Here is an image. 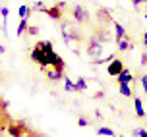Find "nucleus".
I'll list each match as a JSON object with an SVG mask.
<instances>
[{
	"label": "nucleus",
	"mask_w": 147,
	"mask_h": 137,
	"mask_svg": "<svg viewBox=\"0 0 147 137\" xmlns=\"http://www.w3.org/2000/svg\"><path fill=\"white\" fill-rule=\"evenodd\" d=\"M120 93L124 95V97H132V87L128 85V83H120Z\"/></svg>",
	"instance_id": "obj_17"
},
{
	"label": "nucleus",
	"mask_w": 147,
	"mask_h": 137,
	"mask_svg": "<svg viewBox=\"0 0 147 137\" xmlns=\"http://www.w3.org/2000/svg\"><path fill=\"white\" fill-rule=\"evenodd\" d=\"M122 70H124V62H122V60H118V58H112V60L109 62V68H107L109 75H112V77H116Z\"/></svg>",
	"instance_id": "obj_8"
},
{
	"label": "nucleus",
	"mask_w": 147,
	"mask_h": 137,
	"mask_svg": "<svg viewBox=\"0 0 147 137\" xmlns=\"http://www.w3.org/2000/svg\"><path fill=\"white\" fill-rule=\"evenodd\" d=\"M0 14H2V17H4V23H6L8 15H10V10H8V8H2V10H0Z\"/></svg>",
	"instance_id": "obj_23"
},
{
	"label": "nucleus",
	"mask_w": 147,
	"mask_h": 137,
	"mask_svg": "<svg viewBox=\"0 0 147 137\" xmlns=\"http://www.w3.org/2000/svg\"><path fill=\"white\" fill-rule=\"evenodd\" d=\"M29 14H31V8L29 6H25V4H23V6L18 8V15H20V19H23V17H27V19H29Z\"/></svg>",
	"instance_id": "obj_16"
},
{
	"label": "nucleus",
	"mask_w": 147,
	"mask_h": 137,
	"mask_svg": "<svg viewBox=\"0 0 147 137\" xmlns=\"http://www.w3.org/2000/svg\"><path fill=\"white\" fill-rule=\"evenodd\" d=\"M116 81H118V85H120V83H128V85H132L134 83V77H132V72H130V70H122V72L118 73L116 75Z\"/></svg>",
	"instance_id": "obj_9"
},
{
	"label": "nucleus",
	"mask_w": 147,
	"mask_h": 137,
	"mask_svg": "<svg viewBox=\"0 0 147 137\" xmlns=\"http://www.w3.org/2000/svg\"><path fill=\"white\" fill-rule=\"evenodd\" d=\"M85 89H87V81L83 79V77H78V81L74 83V91L76 93H83Z\"/></svg>",
	"instance_id": "obj_15"
},
{
	"label": "nucleus",
	"mask_w": 147,
	"mask_h": 137,
	"mask_svg": "<svg viewBox=\"0 0 147 137\" xmlns=\"http://www.w3.org/2000/svg\"><path fill=\"white\" fill-rule=\"evenodd\" d=\"M27 33H29V35H37V33H39V27H33V25H31V27H27Z\"/></svg>",
	"instance_id": "obj_24"
},
{
	"label": "nucleus",
	"mask_w": 147,
	"mask_h": 137,
	"mask_svg": "<svg viewBox=\"0 0 147 137\" xmlns=\"http://www.w3.org/2000/svg\"><path fill=\"white\" fill-rule=\"evenodd\" d=\"M110 41V33L105 29V25L97 27L91 35H89L87 43H85V52H87L91 58H101L105 50V44Z\"/></svg>",
	"instance_id": "obj_2"
},
{
	"label": "nucleus",
	"mask_w": 147,
	"mask_h": 137,
	"mask_svg": "<svg viewBox=\"0 0 147 137\" xmlns=\"http://www.w3.org/2000/svg\"><path fill=\"white\" fill-rule=\"evenodd\" d=\"M78 126H80V128H85V126H89V124H87L85 118H80V120H78Z\"/></svg>",
	"instance_id": "obj_25"
},
{
	"label": "nucleus",
	"mask_w": 147,
	"mask_h": 137,
	"mask_svg": "<svg viewBox=\"0 0 147 137\" xmlns=\"http://www.w3.org/2000/svg\"><path fill=\"white\" fill-rule=\"evenodd\" d=\"M33 10H39V12H45L47 8H45V4H43V2H41V0H37L35 4H33Z\"/></svg>",
	"instance_id": "obj_22"
},
{
	"label": "nucleus",
	"mask_w": 147,
	"mask_h": 137,
	"mask_svg": "<svg viewBox=\"0 0 147 137\" xmlns=\"http://www.w3.org/2000/svg\"><path fill=\"white\" fill-rule=\"evenodd\" d=\"M141 64H143V66L147 64V50L143 52V54H141Z\"/></svg>",
	"instance_id": "obj_27"
},
{
	"label": "nucleus",
	"mask_w": 147,
	"mask_h": 137,
	"mask_svg": "<svg viewBox=\"0 0 147 137\" xmlns=\"http://www.w3.org/2000/svg\"><path fill=\"white\" fill-rule=\"evenodd\" d=\"M116 44H118V50H120V52H128L130 48H134V41H132L128 35H126L124 39L116 41Z\"/></svg>",
	"instance_id": "obj_10"
},
{
	"label": "nucleus",
	"mask_w": 147,
	"mask_h": 137,
	"mask_svg": "<svg viewBox=\"0 0 147 137\" xmlns=\"http://www.w3.org/2000/svg\"><path fill=\"white\" fill-rule=\"evenodd\" d=\"M143 44H145V50H147V33L143 35Z\"/></svg>",
	"instance_id": "obj_29"
},
{
	"label": "nucleus",
	"mask_w": 147,
	"mask_h": 137,
	"mask_svg": "<svg viewBox=\"0 0 147 137\" xmlns=\"http://www.w3.org/2000/svg\"><path fill=\"white\" fill-rule=\"evenodd\" d=\"M0 10H2V6H0Z\"/></svg>",
	"instance_id": "obj_32"
},
{
	"label": "nucleus",
	"mask_w": 147,
	"mask_h": 137,
	"mask_svg": "<svg viewBox=\"0 0 147 137\" xmlns=\"http://www.w3.org/2000/svg\"><path fill=\"white\" fill-rule=\"evenodd\" d=\"M70 14H72V19L76 23H80V25L91 21V14H89V10L85 6H81V4H74L72 10H70Z\"/></svg>",
	"instance_id": "obj_4"
},
{
	"label": "nucleus",
	"mask_w": 147,
	"mask_h": 137,
	"mask_svg": "<svg viewBox=\"0 0 147 137\" xmlns=\"http://www.w3.org/2000/svg\"><path fill=\"white\" fill-rule=\"evenodd\" d=\"M23 137H45V135H41L39 131H35V130H31V128H29V130L25 131V135H23Z\"/></svg>",
	"instance_id": "obj_20"
},
{
	"label": "nucleus",
	"mask_w": 147,
	"mask_h": 137,
	"mask_svg": "<svg viewBox=\"0 0 147 137\" xmlns=\"http://www.w3.org/2000/svg\"><path fill=\"white\" fill-rule=\"evenodd\" d=\"M143 118H145V122H147V114H145V116H143Z\"/></svg>",
	"instance_id": "obj_30"
},
{
	"label": "nucleus",
	"mask_w": 147,
	"mask_h": 137,
	"mask_svg": "<svg viewBox=\"0 0 147 137\" xmlns=\"http://www.w3.org/2000/svg\"><path fill=\"white\" fill-rule=\"evenodd\" d=\"M143 2H145V0H132L134 6H140V4H143Z\"/></svg>",
	"instance_id": "obj_28"
},
{
	"label": "nucleus",
	"mask_w": 147,
	"mask_h": 137,
	"mask_svg": "<svg viewBox=\"0 0 147 137\" xmlns=\"http://www.w3.org/2000/svg\"><path fill=\"white\" fill-rule=\"evenodd\" d=\"M112 25H114V37H116V41H120V39H124L128 33H126V29L120 25L118 21H112Z\"/></svg>",
	"instance_id": "obj_12"
},
{
	"label": "nucleus",
	"mask_w": 147,
	"mask_h": 137,
	"mask_svg": "<svg viewBox=\"0 0 147 137\" xmlns=\"http://www.w3.org/2000/svg\"><path fill=\"white\" fill-rule=\"evenodd\" d=\"M6 108H8V101L6 99H0V137L4 135L8 124L12 122V118H10V114H8Z\"/></svg>",
	"instance_id": "obj_5"
},
{
	"label": "nucleus",
	"mask_w": 147,
	"mask_h": 137,
	"mask_svg": "<svg viewBox=\"0 0 147 137\" xmlns=\"http://www.w3.org/2000/svg\"><path fill=\"white\" fill-rule=\"evenodd\" d=\"M27 130H29V128H27L25 122H14V120L8 124V128H6V131H8L10 137H23Z\"/></svg>",
	"instance_id": "obj_6"
},
{
	"label": "nucleus",
	"mask_w": 147,
	"mask_h": 137,
	"mask_svg": "<svg viewBox=\"0 0 147 137\" xmlns=\"http://www.w3.org/2000/svg\"><path fill=\"white\" fill-rule=\"evenodd\" d=\"M31 60L43 70H49V68L64 70V60L60 58V54L54 52V46L51 41H37L31 50Z\"/></svg>",
	"instance_id": "obj_1"
},
{
	"label": "nucleus",
	"mask_w": 147,
	"mask_h": 137,
	"mask_svg": "<svg viewBox=\"0 0 147 137\" xmlns=\"http://www.w3.org/2000/svg\"><path fill=\"white\" fill-rule=\"evenodd\" d=\"M134 108H136V116L138 118H143L145 116V110H143V102H141V99H134Z\"/></svg>",
	"instance_id": "obj_13"
},
{
	"label": "nucleus",
	"mask_w": 147,
	"mask_h": 137,
	"mask_svg": "<svg viewBox=\"0 0 147 137\" xmlns=\"http://www.w3.org/2000/svg\"><path fill=\"white\" fill-rule=\"evenodd\" d=\"M97 133H99V135H107V137H114V135H116V133L110 130V128H99V130H97Z\"/></svg>",
	"instance_id": "obj_18"
},
{
	"label": "nucleus",
	"mask_w": 147,
	"mask_h": 137,
	"mask_svg": "<svg viewBox=\"0 0 147 137\" xmlns=\"http://www.w3.org/2000/svg\"><path fill=\"white\" fill-rule=\"evenodd\" d=\"M64 8H66V4H64V2H58L56 6L47 8L45 14L49 15L51 19H54V21H62V15H64V14H62V10H64Z\"/></svg>",
	"instance_id": "obj_7"
},
{
	"label": "nucleus",
	"mask_w": 147,
	"mask_h": 137,
	"mask_svg": "<svg viewBox=\"0 0 147 137\" xmlns=\"http://www.w3.org/2000/svg\"><path fill=\"white\" fill-rule=\"evenodd\" d=\"M45 72H47V77L51 81L64 79V70H54V68H51V70H45Z\"/></svg>",
	"instance_id": "obj_11"
},
{
	"label": "nucleus",
	"mask_w": 147,
	"mask_h": 137,
	"mask_svg": "<svg viewBox=\"0 0 147 137\" xmlns=\"http://www.w3.org/2000/svg\"><path fill=\"white\" fill-rule=\"evenodd\" d=\"M64 89L66 91H74V83L70 81V77H64Z\"/></svg>",
	"instance_id": "obj_21"
},
{
	"label": "nucleus",
	"mask_w": 147,
	"mask_h": 137,
	"mask_svg": "<svg viewBox=\"0 0 147 137\" xmlns=\"http://www.w3.org/2000/svg\"><path fill=\"white\" fill-rule=\"evenodd\" d=\"M141 85H143V91L147 93V75H141Z\"/></svg>",
	"instance_id": "obj_26"
},
{
	"label": "nucleus",
	"mask_w": 147,
	"mask_h": 137,
	"mask_svg": "<svg viewBox=\"0 0 147 137\" xmlns=\"http://www.w3.org/2000/svg\"><path fill=\"white\" fill-rule=\"evenodd\" d=\"M132 137H147V131L138 128V130H132Z\"/></svg>",
	"instance_id": "obj_19"
},
{
	"label": "nucleus",
	"mask_w": 147,
	"mask_h": 137,
	"mask_svg": "<svg viewBox=\"0 0 147 137\" xmlns=\"http://www.w3.org/2000/svg\"><path fill=\"white\" fill-rule=\"evenodd\" d=\"M60 33H62V39H64L66 44L83 41V33H81V29L78 27V23L74 19H62L60 21Z\"/></svg>",
	"instance_id": "obj_3"
},
{
	"label": "nucleus",
	"mask_w": 147,
	"mask_h": 137,
	"mask_svg": "<svg viewBox=\"0 0 147 137\" xmlns=\"http://www.w3.org/2000/svg\"><path fill=\"white\" fill-rule=\"evenodd\" d=\"M145 4H147V0H145Z\"/></svg>",
	"instance_id": "obj_33"
},
{
	"label": "nucleus",
	"mask_w": 147,
	"mask_h": 137,
	"mask_svg": "<svg viewBox=\"0 0 147 137\" xmlns=\"http://www.w3.org/2000/svg\"><path fill=\"white\" fill-rule=\"evenodd\" d=\"M27 27H29V23H27V17H23V19H20V23H18V31H16V35L22 37L23 33H27Z\"/></svg>",
	"instance_id": "obj_14"
},
{
	"label": "nucleus",
	"mask_w": 147,
	"mask_h": 137,
	"mask_svg": "<svg viewBox=\"0 0 147 137\" xmlns=\"http://www.w3.org/2000/svg\"><path fill=\"white\" fill-rule=\"evenodd\" d=\"M143 15H145V17H147V10H145V14H143Z\"/></svg>",
	"instance_id": "obj_31"
}]
</instances>
